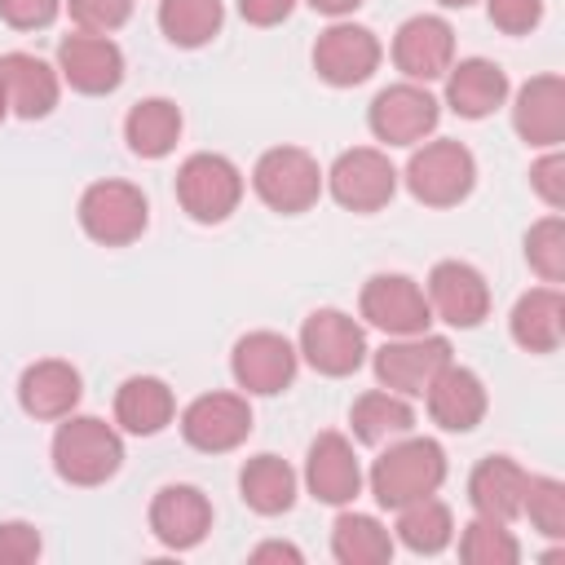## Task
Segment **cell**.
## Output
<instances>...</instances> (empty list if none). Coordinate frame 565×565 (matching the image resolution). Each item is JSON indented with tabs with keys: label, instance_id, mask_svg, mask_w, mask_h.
Instances as JSON below:
<instances>
[{
	"label": "cell",
	"instance_id": "obj_1",
	"mask_svg": "<svg viewBox=\"0 0 565 565\" xmlns=\"http://www.w3.org/2000/svg\"><path fill=\"white\" fill-rule=\"evenodd\" d=\"M366 481H371L375 503L397 512V508L441 490V481H446V450L433 437H411V433L393 437L388 450L371 463Z\"/></svg>",
	"mask_w": 565,
	"mask_h": 565
},
{
	"label": "cell",
	"instance_id": "obj_2",
	"mask_svg": "<svg viewBox=\"0 0 565 565\" xmlns=\"http://www.w3.org/2000/svg\"><path fill=\"white\" fill-rule=\"evenodd\" d=\"M53 468L66 486L93 490L106 486L124 468V437L115 424L97 415H66L53 433Z\"/></svg>",
	"mask_w": 565,
	"mask_h": 565
},
{
	"label": "cell",
	"instance_id": "obj_3",
	"mask_svg": "<svg viewBox=\"0 0 565 565\" xmlns=\"http://www.w3.org/2000/svg\"><path fill=\"white\" fill-rule=\"evenodd\" d=\"M477 185V159L463 141L437 137L411 150L406 159V190L424 207H459Z\"/></svg>",
	"mask_w": 565,
	"mask_h": 565
},
{
	"label": "cell",
	"instance_id": "obj_4",
	"mask_svg": "<svg viewBox=\"0 0 565 565\" xmlns=\"http://www.w3.org/2000/svg\"><path fill=\"white\" fill-rule=\"evenodd\" d=\"M177 203L190 221L221 225L243 203V172L234 168V159L199 150L177 168Z\"/></svg>",
	"mask_w": 565,
	"mask_h": 565
},
{
	"label": "cell",
	"instance_id": "obj_5",
	"mask_svg": "<svg viewBox=\"0 0 565 565\" xmlns=\"http://www.w3.org/2000/svg\"><path fill=\"white\" fill-rule=\"evenodd\" d=\"M252 190L256 199L269 207V212H282V216H300L318 203L322 194V168L309 150L300 146H274L256 159L252 168Z\"/></svg>",
	"mask_w": 565,
	"mask_h": 565
},
{
	"label": "cell",
	"instance_id": "obj_6",
	"mask_svg": "<svg viewBox=\"0 0 565 565\" xmlns=\"http://www.w3.org/2000/svg\"><path fill=\"white\" fill-rule=\"evenodd\" d=\"M79 225L93 243L102 247H128L146 234L150 225V203L132 181H93L79 194Z\"/></svg>",
	"mask_w": 565,
	"mask_h": 565
},
{
	"label": "cell",
	"instance_id": "obj_7",
	"mask_svg": "<svg viewBox=\"0 0 565 565\" xmlns=\"http://www.w3.org/2000/svg\"><path fill=\"white\" fill-rule=\"evenodd\" d=\"M322 185L344 212H380L397 194V168L388 163L384 150L375 146H353L340 150L335 163L322 172Z\"/></svg>",
	"mask_w": 565,
	"mask_h": 565
},
{
	"label": "cell",
	"instance_id": "obj_8",
	"mask_svg": "<svg viewBox=\"0 0 565 565\" xmlns=\"http://www.w3.org/2000/svg\"><path fill=\"white\" fill-rule=\"evenodd\" d=\"M296 353L327 380H344L366 362V331L344 309H313L300 327Z\"/></svg>",
	"mask_w": 565,
	"mask_h": 565
},
{
	"label": "cell",
	"instance_id": "obj_9",
	"mask_svg": "<svg viewBox=\"0 0 565 565\" xmlns=\"http://www.w3.org/2000/svg\"><path fill=\"white\" fill-rule=\"evenodd\" d=\"M437 119H441V102L415 79L380 88L366 110V128L384 146H419L437 128Z\"/></svg>",
	"mask_w": 565,
	"mask_h": 565
},
{
	"label": "cell",
	"instance_id": "obj_10",
	"mask_svg": "<svg viewBox=\"0 0 565 565\" xmlns=\"http://www.w3.org/2000/svg\"><path fill=\"white\" fill-rule=\"evenodd\" d=\"M455 362V349L446 335H393L384 349H375L371 366H375V380L380 388H393L402 397H424V388L433 384V375Z\"/></svg>",
	"mask_w": 565,
	"mask_h": 565
},
{
	"label": "cell",
	"instance_id": "obj_11",
	"mask_svg": "<svg viewBox=\"0 0 565 565\" xmlns=\"http://www.w3.org/2000/svg\"><path fill=\"white\" fill-rule=\"evenodd\" d=\"M296 366H300V353L278 331H247L234 340V353H230L234 384L247 397H274L282 388H291Z\"/></svg>",
	"mask_w": 565,
	"mask_h": 565
},
{
	"label": "cell",
	"instance_id": "obj_12",
	"mask_svg": "<svg viewBox=\"0 0 565 565\" xmlns=\"http://www.w3.org/2000/svg\"><path fill=\"white\" fill-rule=\"evenodd\" d=\"M358 313L384 335H419L433 322L428 296L406 274H371L358 296Z\"/></svg>",
	"mask_w": 565,
	"mask_h": 565
},
{
	"label": "cell",
	"instance_id": "obj_13",
	"mask_svg": "<svg viewBox=\"0 0 565 565\" xmlns=\"http://www.w3.org/2000/svg\"><path fill=\"white\" fill-rule=\"evenodd\" d=\"M384 62V49L375 40L371 26L358 22H331L318 40H313V71L318 79H327L331 88H353L366 84Z\"/></svg>",
	"mask_w": 565,
	"mask_h": 565
},
{
	"label": "cell",
	"instance_id": "obj_14",
	"mask_svg": "<svg viewBox=\"0 0 565 565\" xmlns=\"http://www.w3.org/2000/svg\"><path fill=\"white\" fill-rule=\"evenodd\" d=\"M424 296H428L433 318H441L446 327L472 331V327H481L490 318V282L468 260H437L428 269Z\"/></svg>",
	"mask_w": 565,
	"mask_h": 565
},
{
	"label": "cell",
	"instance_id": "obj_15",
	"mask_svg": "<svg viewBox=\"0 0 565 565\" xmlns=\"http://www.w3.org/2000/svg\"><path fill=\"white\" fill-rule=\"evenodd\" d=\"M252 433V406L247 393H203L181 411V437L185 446L203 455L238 450Z\"/></svg>",
	"mask_w": 565,
	"mask_h": 565
},
{
	"label": "cell",
	"instance_id": "obj_16",
	"mask_svg": "<svg viewBox=\"0 0 565 565\" xmlns=\"http://www.w3.org/2000/svg\"><path fill=\"white\" fill-rule=\"evenodd\" d=\"M57 75L84 97H106L124 84V49L110 35H93V31L62 35Z\"/></svg>",
	"mask_w": 565,
	"mask_h": 565
},
{
	"label": "cell",
	"instance_id": "obj_17",
	"mask_svg": "<svg viewBox=\"0 0 565 565\" xmlns=\"http://www.w3.org/2000/svg\"><path fill=\"white\" fill-rule=\"evenodd\" d=\"M455 62V26L437 13H415L397 26L393 35V66L415 79V84H428V79H441Z\"/></svg>",
	"mask_w": 565,
	"mask_h": 565
},
{
	"label": "cell",
	"instance_id": "obj_18",
	"mask_svg": "<svg viewBox=\"0 0 565 565\" xmlns=\"http://www.w3.org/2000/svg\"><path fill=\"white\" fill-rule=\"evenodd\" d=\"M305 486L318 503H331V508H344L362 494V463H358V450L344 433L327 428L309 441V455H305Z\"/></svg>",
	"mask_w": 565,
	"mask_h": 565
},
{
	"label": "cell",
	"instance_id": "obj_19",
	"mask_svg": "<svg viewBox=\"0 0 565 565\" xmlns=\"http://www.w3.org/2000/svg\"><path fill=\"white\" fill-rule=\"evenodd\" d=\"M212 530V499L199 486L172 481L150 499V534L168 552H190Z\"/></svg>",
	"mask_w": 565,
	"mask_h": 565
},
{
	"label": "cell",
	"instance_id": "obj_20",
	"mask_svg": "<svg viewBox=\"0 0 565 565\" xmlns=\"http://www.w3.org/2000/svg\"><path fill=\"white\" fill-rule=\"evenodd\" d=\"M512 128L525 146L552 150L565 141V79L561 75H534L512 97Z\"/></svg>",
	"mask_w": 565,
	"mask_h": 565
},
{
	"label": "cell",
	"instance_id": "obj_21",
	"mask_svg": "<svg viewBox=\"0 0 565 565\" xmlns=\"http://www.w3.org/2000/svg\"><path fill=\"white\" fill-rule=\"evenodd\" d=\"M424 397H428V419L446 433H472L490 411L481 375L472 366H459V362H446L433 375V384L424 388Z\"/></svg>",
	"mask_w": 565,
	"mask_h": 565
},
{
	"label": "cell",
	"instance_id": "obj_22",
	"mask_svg": "<svg viewBox=\"0 0 565 565\" xmlns=\"http://www.w3.org/2000/svg\"><path fill=\"white\" fill-rule=\"evenodd\" d=\"M84 397V380L62 358H40L18 375V406L31 419H66Z\"/></svg>",
	"mask_w": 565,
	"mask_h": 565
},
{
	"label": "cell",
	"instance_id": "obj_23",
	"mask_svg": "<svg viewBox=\"0 0 565 565\" xmlns=\"http://www.w3.org/2000/svg\"><path fill=\"white\" fill-rule=\"evenodd\" d=\"M0 75H4V93H9V110L26 124L49 119L57 110L62 97V75L57 66H49L35 53H4L0 57Z\"/></svg>",
	"mask_w": 565,
	"mask_h": 565
},
{
	"label": "cell",
	"instance_id": "obj_24",
	"mask_svg": "<svg viewBox=\"0 0 565 565\" xmlns=\"http://www.w3.org/2000/svg\"><path fill=\"white\" fill-rule=\"evenodd\" d=\"M508 71L490 57H463L446 71V106L459 119H486L508 102Z\"/></svg>",
	"mask_w": 565,
	"mask_h": 565
},
{
	"label": "cell",
	"instance_id": "obj_25",
	"mask_svg": "<svg viewBox=\"0 0 565 565\" xmlns=\"http://www.w3.org/2000/svg\"><path fill=\"white\" fill-rule=\"evenodd\" d=\"M508 331L525 353H556L565 340V296L561 287L543 282L516 296L508 313Z\"/></svg>",
	"mask_w": 565,
	"mask_h": 565
},
{
	"label": "cell",
	"instance_id": "obj_26",
	"mask_svg": "<svg viewBox=\"0 0 565 565\" xmlns=\"http://www.w3.org/2000/svg\"><path fill=\"white\" fill-rule=\"evenodd\" d=\"M525 481H530V472L512 455H486L468 477V503L477 516L516 521L521 499H525Z\"/></svg>",
	"mask_w": 565,
	"mask_h": 565
},
{
	"label": "cell",
	"instance_id": "obj_27",
	"mask_svg": "<svg viewBox=\"0 0 565 565\" xmlns=\"http://www.w3.org/2000/svg\"><path fill=\"white\" fill-rule=\"evenodd\" d=\"M177 419V397L159 375H128L115 393V424L132 437H154Z\"/></svg>",
	"mask_w": 565,
	"mask_h": 565
},
{
	"label": "cell",
	"instance_id": "obj_28",
	"mask_svg": "<svg viewBox=\"0 0 565 565\" xmlns=\"http://www.w3.org/2000/svg\"><path fill=\"white\" fill-rule=\"evenodd\" d=\"M296 486H300L296 468H291L287 459L269 455V450H265V455H252V459L238 468V494H243V503H247L256 516H282V512H291Z\"/></svg>",
	"mask_w": 565,
	"mask_h": 565
},
{
	"label": "cell",
	"instance_id": "obj_29",
	"mask_svg": "<svg viewBox=\"0 0 565 565\" xmlns=\"http://www.w3.org/2000/svg\"><path fill=\"white\" fill-rule=\"evenodd\" d=\"M181 128H185V119H181V106L177 102H168V97H141L128 110V119H124V141H128V150L137 159H163V154L177 150Z\"/></svg>",
	"mask_w": 565,
	"mask_h": 565
},
{
	"label": "cell",
	"instance_id": "obj_30",
	"mask_svg": "<svg viewBox=\"0 0 565 565\" xmlns=\"http://www.w3.org/2000/svg\"><path fill=\"white\" fill-rule=\"evenodd\" d=\"M349 428L362 446H388L415 428V406L393 388H371L349 406Z\"/></svg>",
	"mask_w": 565,
	"mask_h": 565
},
{
	"label": "cell",
	"instance_id": "obj_31",
	"mask_svg": "<svg viewBox=\"0 0 565 565\" xmlns=\"http://www.w3.org/2000/svg\"><path fill=\"white\" fill-rule=\"evenodd\" d=\"M331 556L340 565H384L393 561V534L366 512H340L331 525Z\"/></svg>",
	"mask_w": 565,
	"mask_h": 565
},
{
	"label": "cell",
	"instance_id": "obj_32",
	"mask_svg": "<svg viewBox=\"0 0 565 565\" xmlns=\"http://www.w3.org/2000/svg\"><path fill=\"white\" fill-rule=\"evenodd\" d=\"M393 530H397V543L411 547L415 556H437L455 539V516H450V508L441 499L428 494V499H415V503L397 508V525Z\"/></svg>",
	"mask_w": 565,
	"mask_h": 565
},
{
	"label": "cell",
	"instance_id": "obj_33",
	"mask_svg": "<svg viewBox=\"0 0 565 565\" xmlns=\"http://www.w3.org/2000/svg\"><path fill=\"white\" fill-rule=\"evenodd\" d=\"M225 4L221 0H159V31L177 49H203L221 35Z\"/></svg>",
	"mask_w": 565,
	"mask_h": 565
},
{
	"label": "cell",
	"instance_id": "obj_34",
	"mask_svg": "<svg viewBox=\"0 0 565 565\" xmlns=\"http://www.w3.org/2000/svg\"><path fill=\"white\" fill-rule=\"evenodd\" d=\"M459 561L468 565H516L521 561V543L508 530V521H490V516H472L459 534Z\"/></svg>",
	"mask_w": 565,
	"mask_h": 565
},
{
	"label": "cell",
	"instance_id": "obj_35",
	"mask_svg": "<svg viewBox=\"0 0 565 565\" xmlns=\"http://www.w3.org/2000/svg\"><path fill=\"white\" fill-rule=\"evenodd\" d=\"M525 260H530V269L543 282H552V287L565 282V216L561 212H552V216H543V221L530 225V234H525Z\"/></svg>",
	"mask_w": 565,
	"mask_h": 565
},
{
	"label": "cell",
	"instance_id": "obj_36",
	"mask_svg": "<svg viewBox=\"0 0 565 565\" xmlns=\"http://www.w3.org/2000/svg\"><path fill=\"white\" fill-rule=\"evenodd\" d=\"M521 516H530V525L543 539H565V481L561 477H530L525 499H521Z\"/></svg>",
	"mask_w": 565,
	"mask_h": 565
},
{
	"label": "cell",
	"instance_id": "obj_37",
	"mask_svg": "<svg viewBox=\"0 0 565 565\" xmlns=\"http://www.w3.org/2000/svg\"><path fill=\"white\" fill-rule=\"evenodd\" d=\"M71 22L93 35H110L132 18V0H62Z\"/></svg>",
	"mask_w": 565,
	"mask_h": 565
},
{
	"label": "cell",
	"instance_id": "obj_38",
	"mask_svg": "<svg viewBox=\"0 0 565 565\" xmlns=\"http://www.w3.org/2000/svg\"><path fill=\"white\" fill-rule=\"evenodd\" d=\"M486 18L503 35H530L543 22V0H486Z\"/></svg>",
	"mask_w": 565,
	"mask_h": 565
},
{
	"label": "cell",
	"instance_id": "obj_39",
	"mask_svg": "<svg viewBox=\"0 0 565 565\" xmlns=\"http://www.w3.org/2000/svg\"><path fill=\"white\" fill-rule=\"evenodd\" d=\"M44 539L31 521H0V565H31L40 561Z\"/></svg>",
	"mask_w": 565,
	"mask_h": 565
},
{
	"label": "cell",
	"instance_id": "obj_40",
	"mask_svg": "<svg viewBox=\"0 0 565 565\" xmlns=\"http://www.w3.org/2000/svg\"><path fill=\"white\" fill-rule=\"evenodd\" d=\"M530 185H534V194L552 207V212H561L565 207V154L552 146L543 159H534V168H530Z\"/></svg>",
	"mask_w": 565,
	"mask_h": 565
},
{
	"label": "cell",
	"instance_id": "obj_41",
	"mask_svg": "<svg viewBox=\"0 0 565 565\" xmlns=\"http://www.w3.org/2000/svg\"><path fill=\"white\" fill-rule=\"evenodd\" d=\"M62 0H0V18L13 31H44L57 18Z\"/></svg>",
	"mask_w": 565,
	"mask_h": 565
},
{
	"label": "cell",
	"instance_id": "obj_42",
	"mask_svg": "<svg viewBox=\"0 0 565 565\" xmlns=\"http://www.w3.org/2000/svg\"><path fill=\"white\" fill-rule=\"evenodd\" d=\"M296 9V0H238V13L247 26H278L287 22Z\"/></svg>",
	"mask_w": 565,
	"mask_h": 565
},
{
	"label": "cell",
	"instance_id": "obj_43",
	"mask_svg": "<svg viewBox=\"0 0 565 565\" xmlns=\"http://www.w3.org/2000/svg\"><path fill=\"white\" fill-rule=\"evenodd\" d=\"M247 561H252V565H265V561H287V565H300L305 556H300V547H296V543H282V539H269V543H256Z\"/></svg>",
	"mask_w": 565,
	"mask_h": 565
},
{
	"label": "cell",
	"instance_id": "obj_44",
	"mask_svg": "<svg viewBox=\"0 0 565 565\" xmlns=\"http://www.w3.org/2000/svg\"><path fill=\"white\" fill-rule=\"evenodd\" d=\"M313 13H327V18H344V13H353L358 4H366V0H305Z\"/></svg>",
	"mask_w": 565,
	"mask_h": 565
},
{
	"label": "cell",
	"instance_id": "obj_45",
	"mask_svg": "<svg viewBox=\"0 0 565 565\" xmlns=\"http://www.w3.org/2000/svg\"><path fill=\"white\" fill-rule=\"evenodd\" d=\"M9 119V93H4V75H0V124Z\"/></svg>",
	"mask_w": 565,
	"mask_h": 565
},
{
	"label": "cell",
	"instance_id": "obj_46",
	"mask_svg": "<svg viewBox=\"0 0 565 565\" xmlns=\"http://www.w3.org/2000/svg\"><path fill=\"white\" fill-rule=\"evenodd\" d=\"M437 4H446V9H468V4H477V0H437Z\"/></svg>",
	"mask_w": 565,
	"mask_h": 565
}]
</instances>
